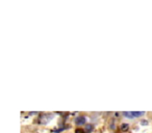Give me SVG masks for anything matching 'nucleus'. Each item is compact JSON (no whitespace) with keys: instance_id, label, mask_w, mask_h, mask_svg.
<instances>
[{"instance_id":"f257e3e1","label":"nucleus","mask_w":152,"mask_h":133,"mask_svg":"<svg viewBox=\"0 0 152 133\" xmlns=\"http://www.w3.org/2000/svg\"><path fill=\"white\" fill-rule=\"evenodd\" d=\"M50 120H52V116H51V114L44 113V114H42V116H40V120H39V122H40L41 124H43V125H46Z\"/></svg>"},{"instance_id":"f03ea898","label":"nucleus","mask_w":152,"mask_h":133,"mask_svg":"<svg viewBox=\"0 0 152 133\" xmlns=\"http://www.w3.org/2000/svg\"><path fill=\"white\" fill-rule=\"evenodd\" d=\"M86 116H76L75 118V123L76 125H79V126H81V125H85L86 124Z\"/></svg>"},{"instance_id":"7ed1b4c3","label":"nucleus","mask_w":152,"mask_h":133,"mask_svg":"<svg viewBox=\"0 0 152 133\" xmlns=\"http://www.w3.org/2000/svg\"><path fill=\"white\" fill-rule=\"evenodd\" d=\"M129 130V125L127 124V123H123V124H121V131H123V132H126V131Z\"/></svg>"},{"instance_id":"20e7f679","label":"nucleus","mask_w":152,"mask_h":133,"mask_svg":"<svg viewBox=\"0 0 152 133\" xmlns=\"http://www.w3.org/2000/svg\"><path fill=\"white\" fill-rule=\"evenodd\" d=\"M123 114H124V116H126V118H134V116H133V111H125V112H123Z\"/></svg>"},{"instance_id":"39448f33","label":"nucleus","mask_w":152,"mask_h":133,"mask_svg":"<svg viewBox=\"0 0 152 133\" xmlns=\"http://www.w3.org/2000/svg\"><path fill=\"white\" fill-rule=\"evenodd\" d=\"M93 129H94V126H93V125H91V124L86 125V131H87L88 133L92 132V131H93Z\"/></svg>"},{"instance_id":"423d86ee","label":"nucleus","mask_w":152,"mask_h":133,"mask_svg":"<svg viewBox=\"0 0 152 133\" xmlns=\"http://www.w3.org/2000/svg\"><path fill=\"white\" fill-rule=\"evenodd\" d=\"M145 114V112L144 111H133V116H134V118H139V116H142Z\"/></svg>"},{"instance_id":"0eeeda50","label":"nucleus","mask_w":152,"mask_h":133,"mask_svg":"<svg viewBox=\"0 0 152 133\" xmlns=\"http://www.w3.org/2000/svg\"><path fill=\"white\" fill-rule=\"evenodd\" d=\"M75 133H85V132H83V129H76V130H75Z\"/></svg>"},{"instance_id":"6e6552de","label":"nucleus","mask_w":152,"mask_h":133,"mask_svg":"<svg viewBox=\"0 0 152 133\" xmlns=\"http://www.w3.org/2000/svg\"><path fill=\"white\" fill-rule=\"evenodd\" d=\"M141 124H142V125H144V126H146V125H148V121L143 120V121L141 122Z\"/></svg>"}]
</instances>
